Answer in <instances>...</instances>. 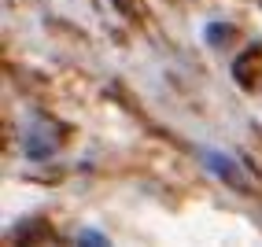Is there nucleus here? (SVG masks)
Here are the masks:
<instances>
[{"instance_id": "nucleus-4", "label": "nucleus", "mask_w": 262, "mask_h": 247, "mask_svg": "<svg viewBox=\"0 0 262 247\" xmlns=\"http://www.w3.org/2000/svg\"><path fill=\"white\" fill-rule=\"evenodd\" d=\"M207 33H211V44H222V37H225V33H229V30H225V26H211Z\"/></svg>"}, {"instance_id": "nucleus-3", "label": "nucleus", "mask_w": 262, "mask_h": 247, "mask_svg": "<svg viewBox=\"0 0 262 247\" xmlns=\"http://www.w3.org/2000/svg\"><path fill=\"white\" fill-rule=\"evenodd\" d=\"M78 243H93V247H100V243H107V236L96 233V229H81V233H78Z\"/></svg>"}, {"instance_id": "nucleus-1", "label": "nucleus", "mask_w": 262, "mask_h": 247, "mask_svg": "<svg viewBox=\"0 0 262 247\" xmlns=\"http://www.w3.org/2000/svg\"><path fill=\"white\" fill-rule=\"evenodd\" d=\"M63 144V126L48 115H30L23 126V151L26 159H52Z\"/></svg>"}, {"instance_id": "nucleus-2", "label": "nucleus", "mask_w": 262, "mask_h": 247, "mask_svg": "<svg viewBox=\"0 0 262 247\" xmlns=\"http://www.w3.org/2000/svg\"><path fill=\"white\" fill-rule=\"evenodd\" d=\"M203 163L211 166L222 181H229L233 188H240V192H248V177H244V170L236 166V159H229V155H222V151H214V148H203Z\"/></svg>"}]
</instances>
